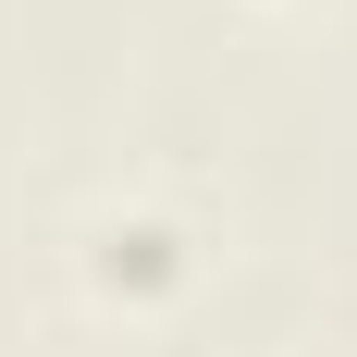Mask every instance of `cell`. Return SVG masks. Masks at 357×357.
I'll return each mask as SVG.
<instances>
[{"label":"cell","mask_w":357,"mask_h":357,"mask_svg":"<svg viewBox=\"0 0 357 357\" xmlns=\"http://www.w3.org/2000/svg\"><path fill=\"white\" fill-rule=\"evenodd\" d=\"M99 271L136 284V296H160V284L185 271V234H173V222H111V234H99Z\"/></svg>","instance_id":"1"}]
</instances>
